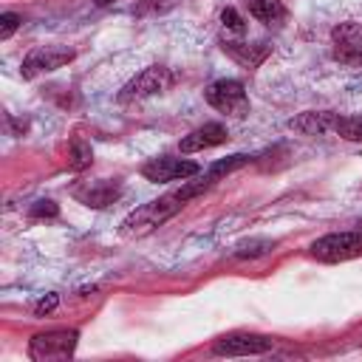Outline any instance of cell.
Listing matches in <instances>:
<instances>
[{
  "label": "cell",
  "mask_w": 362,
  "mask_h": 362,
  "mask_svg": "<svg viewBox=\"0 0 362 362\" xmlns=\"http://www.w3.org/2000/svg\"><path fill=\"white\" fill-rule=\"evenodd\" d=\"M184 204H187V201H184V195H181L178 189H175V192H167V195H161V198H156V201H150V204L133 209V212L122 221V229H119V232H122L124 238L147 235V232H153L156 226H161L164 221H170Z\"/></svg>",
  "instance_id": "cell-1"
},
{
  "label": "cell",
  "mask_w": 362,
  "mask_h": 362,
  "mask_svg": "<svg viewBox=\"0 0 362 362\" xmlns=\"http://www.w3.org/2000/svg\"><path fill=\"white\" fill-rule=\"evenodd\" d=\"M76 339H79V334H76V331H68V328L37 334V337H31V342H28V356H31L34 362L68 359V356H74V351H76Z\"/></svg>",
  "instance_id": "cell-2"
},
{
  "label": "cell",
  "mask_w": 362,
  "mask_h": 362,
  "mask_svg": "<svg viewBox=\"0 0 362 362\" xmlns=\"http://www.w3.org/2000/svg\"><path fill=\"white\" fill-rule=\"evenodd\" d=\"M311 255L322 263H342L362 255V232H331L311 243Z\"/></svg>",
  "instance_id": "cell-3"
},
{
  "label": "cell",
  "mask_w": 362,
  "mask_h": 362,
  "mask_svg": "<svg viewBox=\"0 0 362 362\" xmlns=\"http://www.w3.org/2000/svg\"><path fill=\"white\" fill-rule=\"evenodd\" d=\"M204 96L221 113H229V116H246L249 113V99H246V90L238 79H218L204 90Z\"/></svg>",
  "instance_id": "cell-4"
},
{
  "label": "cell",
  "mask_w": 362,
  "mask_h": 362,
  "mask_svg": "<svg viewBox=\"0 0 362 362\" xmlns=\"http://www.w3.org/2000/svg\"><path fill=\"white\" fill-rule=\"evenodd\" d=\"M274 348L272 337L263 334H249V331H235V334H223L215 339L212 351L218 356H257Z\"/></svg>",
  "instance_id": "cell-5"
},
{
  "label": "cell",
  "mask_w": 362,
  "mask_h": 362,
  "mask_svg": "<svg viewBox=\"0 0 362 362\" xmlns=\"http://www.w3.org/2000/svg\"><path fill=\"white\" fill-rule=\"evenodd\" d=\"M74 57H76L74 48H65V45H42V48H34V51L25 54V59L20 65V74L25 79H34L37 74H48V71H57V68L68 65Z\"/></svg>",
  "instance_id": "cell-6"
},
{
  "label": "cell",
  "mask_w": 362,
  "mask_h": 362,
  "mask_svg": "<svg viewBox=\"0 0 362 362\" xmlns=\"http://www.w3.org/2000/svg\"><path fill=\"white\" fill-rule=\"evenodd\" d=\"M170 82H173V76H170V71L164 65H150L119 90V102H133V99H144V96L161 93Z\"/></svg>",
  "instance_id": "cell-7"
},
{
  "label": "cell",
  "mask_w": 362,
  "mask_h": 362,
  "mask_svg": "<svg viewBox=\"0 0 362 362\" xmlns=\"http://www.w3.org/2000/svg\"><path fill=\"white\" fill-rule=\"evenodd\" d=\"M201 173V167L195 161H187V158H173V156H158V158H150L144 167H141V175L153 184H167V181H184L189 175Z\"/></svg>",
  "instance_id": "cell-8"
},
{
  "label": "cell",
  "mask_w": 362,
  "mask_h": 362,
  "mask_svg": "<svg viewBox=\"0 0 362 362\" xmlns=\"http://www.w3.org/2000/svg\"><path fill=\"white\" fill-rule=\"evenodd\" d=\"M74 198L85 206H93V209H102L107 204H113L119 195H122V187L116 181H107V178H96V181H79L74 189Z\"/></svg>",
  "instance_id": "cell-9"
},
{
  "label": "cell",
  "mask_w": 362,
  "mask_h": 362,
  "mask_svg": "<svg viewBox=\"0 0 362 362\" xmlns=\"http://www.w3.org/2000/svg\"><path fill=\"white\" fill-rule=\"evenodd\" d=\"M334 54L342 62H362V23H339L334 28Z\"/></svg>",
  "instance_id": "cell-10"
},
{
  "label": "cell",
  "mask_w": 362,
  "mask_h": 362,
  "mask_svg": "<svg viewBox=\"0 0 362 362\" xmlns=\"http://www.w3.org/2000/svg\"><path fill=\"white\" fill-rule=\"evenodd\" d=\"M229 139L226 127L221 122H206L204 127H195L192 133H187L181 139V153H198V150H209V147H218Z\"/></svg>",
  "instance_id": "cell-11"
},
{
  "label": "cell",
  "mask_w": 362,
  "mask_h": 362,
  "mask_svg": "<svg viewBox=\"0 0 362 362\" xmlns=\"http://www.w3.org/2000/svg\"><path fill=\"white\" fill-rule=\"evenodd\" d=\"M288 124H291L294 130L305 133V136H322V133L334 130L337 113H331V110H308V113H300L297 119H291Z\"/></svg>",
  "instance_id": "cell-12"
},
{
  "label": "cell",
  "mask_w": 362,
  "mask_h": 362,
  "mask_svg": "<svg viewBox=\"0 0 362 362\" xmlns=\"http://www.w3.org/2000/svg\"><path fill=\"white\" fill-rule=\"evenodd\" d=\"M223 51L232 57V59H238L240 65H246V68H255V65H260L263 59H266V54H269V45L266 42H235V40H226L223 42Z\"/></svg>",
  "instance_id": "cell-13"
},
{
  "label": "cell",
  "mask_w": 362,
  "mask_h": 362,
  "mask_svg": "<svg viewBox=\"0 0 362 362\" xmlns=\"http://www.w3.org/2000/svg\"><path fill=\"white\" fill-rule=\"evenodd\" d=\"M249 14L266 25H272L286 14V6H283V0H249Z\"/></svg>",
  "instance_id": "cell-14"
},
{
  "label": "cell",
  "mask_w": 362,
  "mask_h": 362,
  "mask_svg": "<svg viewBox=\"0 0 362 362\" xmlns=\"http://www.w3.org/2000/svg\"><path fill=\"white\" fill-rule=\"evenodd\" d=\"M277 243L269 240V238H249V240H240L235 246V257H263L274 249Z\"/></svg>",
  "instance_id": "cell-15"
},
{
  "label": "cell",
  "mask_w": 362,
  "mask_h": 362,
  "mask_svg": "<svg viewBox=\"0 0 362 362\" xmlns=\"http://www.w3.org/2000/svg\"><path fill=\"white\" fill-rule=\"evenodd\" d=\"M334 133L348 141H362V116H337Z\"/></svg>",
  "instance_id": "cell-16"
},
{
  "label": "cell",
  "mask_w": 362,
  "mask_h": 362,
  "mask_svg": "<svg viewBox=\"0 0 362 362\" xmlns=\"http://www.w3.org/2000/svg\"><path fill=\"white\" fill-rule=\"evenodd\" d=\"M68 158H71V167H74V170H85V167H90V161H93L90 144H85L82 139H74V141H71V153H68Z\"/></svg>",
  "instance_id": "cell-17"
},
{
  "label": "cell",
  "mask_w": 362,
  "mask_h": 362,
  "mask_svg": "<svg viewBox=\"0 0 362 362\" xmlns=\"http://www.w3.org/2000/svg\"><path fill=\"white\" fill-rule=\"evenodd\" d=\"M246 161H249V156H243V153L229 156V158H223V161H215V164L209 167V175H212V178H218V175H223V173H232V170L243 167Z\"/></svg>",
  "instance_id": "cell-18"
},
{
  "label": "cell",
  "mask_w": 362,
  "mask_h": 362,
  "mask_svg": "<svg viewBox=\"0 0 362 362\" xmlns=\"http://www.w3.org/2000/svg\"><path fill=\"white\" fill-rule=\"evenodd\" d=\"M20 23H23L20 14H14V11H3V14H0V40H8V37L20 28Z\"/></svg>",
  "instance_id": "cell-19"
},
{
  "label": "cell",
  "mask_w": 362,
  "mask_h": 362,
  "mask_svg": "<svg viewBox=\"0 0 362 362\" xmlns=\"http://www.w3.org/2000/svg\"><path fill=\"white\" fill-rule=\"evenodd\" d=\"M221 20H223V25H226L229 31H238V34H240V31L246 28V23H243V17H240V14H238V11L232 8V6L221 11Z\"/></svg>",
  "instance_id": "cell-20"
},
{
  "label": "cell",
  "mask_w": 362,
  "mask_h": 362,
  "mask_svg": "<svg viewBox=\"0 0 362 362\" xmlns=\"http://www.w3.org/2000/svg\"><path fill=\"white\" fill-rule=\"evenodd\" d=\"M57 305H59V297H57V294H45V297H40V300L34 303V314H37V317H45V314H51Z\"/></svg>",
  "instance_id": "cell-21"
},
{
  "label": "cell",
  "mask_w": 362,
  "mask_h": 362,
  "mask_svg": "<svg viewBox=\"0 0 362 362\" xmlns=\"http://www.w3.org/2000/svg\"><path fill=\"white\" fill-rule=\"evenodd\" d=\"M57 212H59V209H57V204H54V201H48V198H45V201H37V204L31 206V218H54Z\"/></svg>",
  "instance_id": "cell-22"
},
{
  "label": "cell",
  "mask_w": 362,
  "mask_h": 362,
  "mask_svg": "<svg viewBox=\"0 0 362 362\" xmlns=\"http://www.w3.org/2000/svg\"><path fill=\"white\" fill-rule=\"evenodd\" d=\"M93 3H96V6H99V8H102V6H110V3H113V0H93Z\"/></svg>",
  "instance_id": "cell-23"
}]
</instances>
